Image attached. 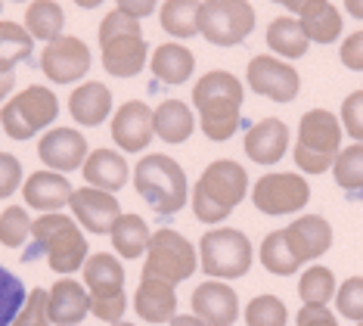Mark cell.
Returning a JSON list of instances; mask_svg holds the SVG:
<instances>
[{
  "label": "cell",
  "mask_w": 363,
  "mask_h": 326,
  "mask_svg": "<svg viewBox=\"0 0 363 326\" xmlns=\"http://www.w3.org/2000/svg\"><path fill=\"white\" fill-rule=\"evenodd\" d=\"M109 134L115 146L121 153H146V146L155 137V121H152V106L143 99H128L112 112Z\"/></svg>",
  "instance_id": "14"
},
{
  "label": "cell",
  "mask_w": 363,
  "mask_h": 326,
  "mask_svg": "<svg viewBox=\"0 0 363 326\" xmlns=\"http://www.w3.org/2000/svg\"><path fill=\"white\" fill-rule=\"evenodd\" d=\"M357 326H363V320H360V323H357Z\"/></svg>",
  "instance_id": "56"
},
{
  "label": "cell",
  "mask_w": 363,
  "mask_h": 326,
  "mask_svg": "<svg viewBox=\"0 0 363 326\" xmlns=\"http://www.w3.org/2000/svg\"><path fill=\"white\" fill-rule=\"evenodd\" d=\"M333 178L345 193H354V196L363 193V143H351L335 156Z\"/></svg>",
  "instance_id": "36"
},
{
  "label": "cell",
  "mask_w": 363,
  "mask_h": 326,
  "mask_svg": "<svg viewBox=\"0 0 363 326\" xmlns=\"http://www.w3.org/2000/svg\"><path fill=\"white\" fill-rule=\"evenodd\" d=\"M335 292H338L335 273L323 264L308 267V271L298 277V295H301V302L311 305V308H326L335 298Z\"/></svg>",
  "instance_id": "34"
},
{
  "label": "cell",
  "mask_w": 363,
  "mask_h": 326,
  "mask_svg": "<svg viewBox=\"0 0 363 326\" xmlns=\"http://www.w3.org/2000/svg\"><path fill=\"white\" fill-rule=\"evenodd\" d=\"M31 217L22 205H6L0 212V246L6 249H22L31 239Z\"/></svg>",
  "instance_id": "37"
},
{
  "label": "cell",
  "mask_w": 363,
  "mask_h": 326,
  "mask_svg": "<svg viewBox=\"0 0 363 326\" xmlns=\"http://www.w3.org/2000/svg\"><path fill=\"white\" fill-rule=\"evenodd\" d=\"M245 85L258 97L270 99V103H292L301 90V75L286 60H277L270 53H258L245 65Z\"/></svg>",
  "instance_id": "12"
},
{
  "label": "cell",
  "mask_w": 363,
  "mask_h": 326,
  "mask_svg": "<svg viewBox=\"0 0 363 326\" xmlns=\"http://www.w3.org/2000/svg\"><path fill=\"white\" fill-rule=\"evenodd\" d=\"M193 314L205 326H233L239 320V295L224 280H205L193 289Z\"/></svg>",
  "instance_id": "17"
},
{
  "label": "cell",
  "mask_w": 363,
  "mask_h": 326,
  "mask_svg": "<svg viewBox=\"0 0 363 326\" xmlns=\"http://www.w3.org/2000/svg\"><path fill=\"white\" fill-rule=\"evenodd\" d=\"M134 311L146 323H171L177 317V292L171 283L143 277L134 292Z\"/></svg>",
  "instance_id": "24"
},
{
  "label": "cell",
  "mask_w": 363,
  "mask_h": 326,
  "mask_svg": "<svg viewBox=\"0 0 363 326\" xmlns=\"http://www.w3.org/2000/svg\"><path fill=\"white\" fill-rule=\"evenodd\" d=\"M60 115V99L47 85H28L22 87L10 103L0 109V128L13 140H31L35 134L47 131Z\"/></svg>",
  "instance_id": "8"
},
{
  "label": "cell",
  "mask_w": 363,
  "mask_h": 326,
  "mask_svg": "<svg viewBox=\"0 0 363 326\" xmlns=\"http://www.w3.org/2000/svg\"><path fill=\"white\" fill-rule=\"evenodd\" d=\"M342 119L329 109H308L298 121V140H295V165L304 174H323L333 168L335 156L342 153Z\"/></svg>",
  "instance_id": "6"
},
{
  "label": "cell",
  "mask_w": 363,
  "mask_h": 326,
  "mask_svg": "<svg viewBox=\"0 0 363 326\" xmlns=\"http://www.w3.org/2000/svg\"><path fill=\"white\" fill-rule=\"evenodd\" d=\"M289 308L277 295H255L245 305V326H286Z\"/></svg>",
  "instance_id": "39"
},
{
  "label": "cell",
  "mask_w": 363,
  "mask_h": 326,
  "mask_svg": "<svg viewBox=\"0 0 363 326\" xmlns=\"http://www.w3.org/2000/svg\"><path fill=\"white\" fill-rule=\"evenodd\" d=\"M245 156L255 165H277L289 153V124L283 119H261L245 131Z\"/></svg>",
  "instance_id": "19"
},
{
  "label": "cell",
  "mask_w": 363,
  "mask_h": 326,
  "mask_svg": "<svg viewBox=\"0 0 363 326\" xmlns=\"http://www.w3.org/2000/svg\"><path fill=\"white\" fill-rule=\"evenodd\" d=\"M115 10L130 16V19H137V22H143L146 16H152L159 10V0H115Z\"/></svg>",
  "instance_id": "46"
},
{
  "label": "cell",
  "mask_w": 363,
  "mask_h": 326,
  "mask_svg": "<svg viewBox=\"0 0 363 326\" xmlns=\"http://www.w3.org/2000/svg\"><path fill=\"white\" fill-rule=\"evenodd\" d=\"M249 193V174L236 158H214L189 190V205L202 224H220Z\"/></svg>",
  "instance_id": "3"
},
{
  "label": "cell",
  "mask_w": 363,
  "mask_h": 326,
  "mask_svg": "<svg viewBox=\"0 0 363 326\" xmlns=\"http://www.w3.org/2000/svg\"><path fill=\"white\" fill-rule=\"evenodd\" d=\"M130 180H134L137 196L146 199V205L162 217L177 214L189 202L186 171L180 168L177 158H171L164 153H146L134 165Z\"/></svg>",
  "instance_id": "4"
},
{
  "label": "cell",
  "mask_w": 363,
  "mask_h": 326,
  "mask_svg": "<svg viewBox=\"0 0 363 326\" xmlns=\"http://www.w3.org/2000/svg\"><path fill=\"white\" fill-rule=\"evenodd\" d=\"M0 10H4V0H0Z\"/></svg>",
  "instance_id": "53"
},
{
  "label": "cell",
  "mask_w": 363,
  "mask_h": 326,
  "mask_svg": "<svg viewBox=\"0 0 363 326\" xmlns=\"http://www.w3.org/2000/svg\"><path fill=\"white\" fill-rule=\"evenodd\" d=\"M320 4H326V0H279V6H286L289 13H295L301 19V16H308L311 10H317Z\"/></svg>",
  "instance_id": "47"
},
{
  "label": "cell",
  "mask_w": 363,
  "mask_h": 326,
  "mask_svg": "<svg viewBox=\"0 0 363 326\" xmlns=\"http://www.w3.org/2000/svg\"><path fill=\"white\" fill-rule=\"evenodd\" d=\"M96 40H100V63L112 78H137L146 69L150 47L143 38V25L137 19L118 10L106 13Z\"/></svg>",
  "instance_id": "5"
},
{
  "label": "cell",
  "mask_w": 363,
  "mask_h": 326,
  "mask_svg": "<svg viewBox=\"0 0 363 326\" xmlns=\"http://www.w3.org/2000/svg\"><path fill=\"white\" fill-rule=\"evenodd\" d=\"M150 69L152 75L162 81V85H186L196 72V56L193 50H186L177 40H168V44H159L150 53Z\"/></svg>",
  "instance_id": "26"
},
{
  "label": "cell",
  "mask_w": 363,
  "mask_h": 326,
  "mask_svg": "<svg viewBox=\"0 0 363 326\" xmlns=\"http://www.w3.org/2000/svg\"><path fill=\"white\" fill-rule=\"evenodd\" d=\"M295 323L298 326H338L335 314L329 311V308H311V305L301 308L298 317H295Z\"/></svg>",
  "instance_id": "45"
},
{
  "label": "cell",
  "mask_w": 363,
  "mask_h": 326,
  "mask_svg": "<svg viewBox=\"0 0 363 326\" xmlns=\"http://www.w3.org/2000/svg\"><path fill=\"white\" fill-rule=\"evenodd\" d=\"M258 258H261L264 271H270L274 277H292V273L301 267V258L295 255L292 246H289L286 230L267 233L261 242V249H258Z\"/></svg>",
  "instance_id": "32"
},
{
  "label": "cell",
  "mask_w": 363,
  "mask_h": 326,
  "mask_svg": "<svg viewBox=\"0 0 363 326\" xmlns=\"http://www.w3.org/2000/svg\"><path fill=\"white\" fill-rule=\"evenodd\" d=\"M168 326H205V323L196 314H177V317H171Z\"/></svg>",
  "instance_id": "49"
},
{
  "label": "cell",
  "mask_w": 363,
  "mask_h": 326,
  "mask_svg": "<svg viewBox=\"0 0 363 326\" xmlns=\"http://www.w3.org/2000/svg\"><path fill=\"white\" fill-rule=\"evenodd\" d=\"M255 19L249 0H202L199 35L214 47H236L255 31Z\"/></svg>",
  "instance_id": "10"
},
{
  "label": "cell",
  "mask_w": 363,
  "mask_h": 326,
  "mask_svg": "<svg viewBox=\"0 0 363 326\" xmlns=\"http://www.w3.org/2000/svg\"><path fill=\"white\" fill-rule=\"evenodd\" d=\"M72 183L65 174L60 171H50V168H40L35 174H28L26 183H22V199L38 208L40 214H53V212H62L72 199Z\"/></svg>",
  "instance_id": "18"
},
{
  "label": "cell",
  "mask_w": 363,
  "mask_h": 326,
  "mask_svg": "<svg viewBox=\"0 0 363 326\" xmlns=\"http://www.w3.org/2000/svg\"><path fill=\"white\" fill-rule=\"evenodd\" d=\"M38 255L47 258L53 273H75L84 267V261L90 258L87 249V237L84 230L78 227L75 217L53 212V214H40L35 224H31V246L22 261H35Z\"/></svg>",
  "instance_id": "2"
},
{
  "label": "cell",
  "mask_w": 363,
  "mask_h": 326,
  "mask_svg": "<svg viewBox=\"0 0 363 326\" xmlns=\"http://www.w3.org/2000/svg\"><path fill=\"white\" fill-rule=\"evenodd\" d=\"M16 87V75L13 72H0V103H6V97L13 94Z\"/></svg>",
  "instance_id": "48"
},
{
  "label": "cell",
  "mask_w": 363,
  "mask_h": 326,
  "mask_svg": "<svg viewBox=\"0 0 363 326\" xmlns=\"http://www.w3.org/2000/svg\"><path fill=\"white\" fill-rule=\"evenodd\" d=\"M345 10H348V16L363 22V0H345Z\"/></svg>",
  "instance_id": "50"
},
{
  "label": "cell",
  "mask_w": 363,
  "mask_h": 326,
  "mask_svg": "<svg viewBox=\"0 0 363 326\" xmlns=\"http://www.w3.org/2000/svg\"><path fill=\"white\" fill-rule=\"evenodd\" d=\"M242 81L233 72L211 69L193 87V103L199 112V128L214 143H227L242 124Z\"/></svg>",
  "instance_id": "1"
},
{
  "label": "cell",
  "mask_w": 363,
  "mask_h": 326,
  "mask_svg": "<svg viewBox=\"0 0 363 326\" xmlns=\"http://www.w3.org/2000/svg\"><path fill=\"white\" fill-rule=\"evenodd\" d=\"M338 119H342V128L354 137V143H363V90H354L345 97Z\"/></svg>",
  "instance_id": "42"
},
{
  "label": "cell",
  "mask_w": 363,
  "mask_h": 326,
  "mask_svg": "<svg viewBox=\"0 0 363 326\" xmlns=\"http://www.w3.org/2000/svg\"><path fill=\"white\" fill-rule=\"evenodd\" d=\"M255 249L249 237L236 227L205 230L199 239V267L214 280H239L252 271Z\"/></svg>",
  "instance_id": "7"
},
{
  "label": "cell",
  "mask_w": 363,
  "mask_h": 326,
  "mask_svg": "<svg viewBox=\"0 0 363 326\" xmlns=\"http://www.w3.org/2000/svg\"><path fill=\"white\" fill-rule=\"evenodd\" d=\"M252 202L261 214H270V217L295 214L311 202V183L295 171L264 174L252 187Z\"/></svg>",
  "instance_id": "11"
},
{
  "label": "cell",
  "mask_w": 363,
  "mask_h": 326,
  "mask_svg": "<svg viewBox=\"0 0 363 326\" xmlns=\"http://www.w3.org/2000/svg\"><path fill=\"white\" fill-rule=\"evenodd\" d=\"M298 22H301L308 40H313V44H333V40L342 38V13H338L329 0L320 4L317 10H311L308 16H301Z\"/></svg>",
  "instance_id": "35"
},
{
  "label": "cell",
  "mask_w": 363,
  "mask_h": 326,
  "mask_svg": "<svg viewBox=\"0 0 363 326\" xmlns=\"http://www.w3.org/2000/svg\"><path fill=\"white\" fill-rule=\"evenodd\" d=\"M152 121H155V137H162L171 146L186 143L196 131V115L184 99H162L152 109Z\"/></svg>",
  "instance_id": "27"
},
{
  "label": "cell",
  "mask_w": 363,
  "mask_h": 326,
  "mask_svg": "<svg viewBox=\"0 0 363 326\" xmlns=\"http://www.w3.org/2000/svg\"><path fill=\"white\" fill-rule=\"evenodd\" d=\"M72 4H78L81 10H96V6H103L106 0H72Z\"/></svg>",
  "instance_id": "51"
},
{
  "label": "cell",
  "mask_w": 363,
  "mask_h": 326,
  "mask_svg": "<svg viewBox=\"0 0 363 326\" xmlns=\"http://www.w3.org/2000/svg\"><path fill=\"white\" fill-rule=\"evenodd\" d=\"M335 308L348 320H363V277H348L335 292Z\"/></svg>",
  "instance_id": "41"
},
{
  "label": "cell",
  "mask_w": 363,
  "mask_h": 326,
  "mask_svg": "<svg viewBox=\"0 0 363 326\" xmlns=\"http://www.w3.org/2000/svg\"><path fill=\"white\" fill-rule=\"evenodd\" d=\"M196 246L189 242L184 233L171 230V227H159L152 230L150 249H146V264H143V277L152 280H164L171 286L189 280L196 273Z\"/></svg>",
  "instance_id": "9"
},
{
  "label": "cell",
  "mask_w": 363,
  "mask_h": 326,
  "mask_svg": "<svg viewBox=\"0 0 363 326\" xmlns=\"http://www.w3.org/2000/svg\"><path fill=\"white\" fill-rule=\"evenodd\" d=\"M90 156L87 137L78 128H50L44 137L38 140V158L50 171L69 174L81 168Z\"/></svg>",
  "instance_id": "15"
},
{
  "label": "cell",
  "mask_w": 363,
  "mask_h": 326,
  "mask_svg": "<svg viewBox=\"0 0 363 326\" xmlns=\"http://www.w3.org/2000/svg\"><path fill=\"white\" fill-rule=\"evenodd\" d=\"M22 187V162L13 153H0V199H10Z\"/></svg>",
  "instance_id": "43"
},
{
  "label": "cell",
  "mask_w": 363,
  "mask_h": 326,
  "mask_svg": "<svg viewBox=\"0 0 363 326\" xmlns=\"http://www.w3.org/2000/svg\"><path fill=\"white\" fill-rule=\"evenodd\" d=\"M90 65H94L90 47L75 35H62L40 50V72L53 85H75V81L87 78Z\"/></svg>",
  "instance_id": "13"
},
{
  "label": "cell",
  "mask_w": 363,
  "mask_h": 326,
  "mask_svg": "<svg viewBox=\"0 0 363 326\" xmlns=\"http://www.w3.org/2000/svg\"><path fill=\"white\" fill-rule=\"evenodd\" d=\"M13 4H22V0H13Z\"/></svg>",
  "instance_id": "55"
},
{
  "label": "cell",
  "mask_w": 363,
  "mask_h": 326,
  "mask_svg": "<svg viewBox=\"0 0 363 326\" xmlns=\"http://www.w3.org/2000/svg\"><path fill=\"white\" fill-rule=\"evenodd\" d=\"M283 230H286L289 246L301 258V264L313 261V258L326 255L329 249H333V227H329V221L320 214H301Z\"/></svg>",
  "instance_id": "21"
},
{
  "label": "cell",
  "mask_w": 363,
  "mask_h": 326,
  "mask_svg": "<svg viewBox=\"0 0 363 326\" xmlns=\"http://www.w3.org/2000/svg\"><path fill=\"white\" fill-rule=\"evenodd\" d=\"M87 187L106 190V193H118L121 187L130 180V165L125 153H115V149H90L87 162L81 165Z\"/></svg>",
  "instance_id": "22"
},
{
  "label": "cell",
  "mask_w": 363,
  "mask_h": 326,
  "mask_svg": "<svg viewBox=\"0 0 363 326\" xmlns=\"http://www.w3.org/2000/svg\"><path fill=\"white\" fill-rule=\"evenodd\" d=\"M35 50V38L26 25L0 19V72H13L19 63H26Z\"/></svg>",
  "instance_id": "33"
},
{
  "label": "cell",
  "mask_w": 363,
  "mask_h": 326,
  "mask_svg": "<svg viewBox=\"0 0 363 326\" xmlns=\"http://www.w3.org/2000/svg\"><path fill=\"white\" fill-rule=\"evenodd\" d=\"M199 6L202 0H164L159 6V22L171 38H196L199 35Z\"/></svg>",
  "instance_id": "31"
},
{
  "label": "cell",
  "mask_w": 363,
  "mask_h": 326,
  "mask_svg": "<svg viewBox=\"0 0 363 326\" xmlns=\"http://www.w3.org/2000/svg\"><path fill=\"white\" fill-rule=\"evenodd\" d=\"M125 267L118 255L112 252H94L81 267V283L87 286L90 298H106V295H121L125 292Z\"/></svg>",
  "instance_id": "23"
},
{
  "label": "cell",
  "mask_w": 363,
  "mask_h": 326,
  "mask_svg": "<svg viewBox=\"0 0 363 326\" xmlns=\"http://www.w3.org/2000/svg\"><path fill=\"white\" fill-rule=\"evenodd\" d=\"M270 4H279V0H270Z\"/></svg>",
  "instance_id": "54"
},
{
  "label": "cell",
  "mask_w": 363,
  "mask_h": 326,
  "mask_svg": "<svg viewBox=\"0 0 363 326\" xmlns=\"http://www.w3.org/2000/svg\"><path fill=\"white\" fill-rule=\"evenodd\" d=\"M26 298H28L26 283L0 264V326H13L16 314L26 305Z\"/></svg>",
  "instance_id": "38"
},
{
  "label": "cell",
  "mask_w": 363,
  "mask_h": 326,
  "mask_svg": "<svg viewBox=\"0 0 363 326\" xmlns=\"http://www.w3.org/2000/svg\"><path fill=\"white\" fill-rule=\"evenodd\" d=\"M13 326H53L50 320V292L47 289H31L22 311L16 314Z\"/></svg>",
  "instance_id": "40"
},
{
  "label": "cell",
  "mask_w": 363,
  "mask_h": 326,
  "mask_svg": "<svg viewBox=\"0 0 363 326\" xmlns=\"http://www.w3.org/2000/svg\"><path fill=\"white\" fill-rule=\"evenodd\" d=\"M112 90L103 81H81L69 97V115L81 128H96L112 115Z\"/></svg>",
  "instance_id": "20"
},
{
  "label": "cell",
  "mask_w": 363,
  "mask_h": 326,
  "mask_svg": "<svg viewBox=\"0 0 363 326\" xmlns=\"http://www.w3.org/2000/svg\"><path fill=\"white\" fill-rule=\"evenodd\" d=\"M112 326H134V323H125V320H118V323H112Z\"/></svg>",
  "instance_id": "52"
},
{
  "label": "cell",
  "mask_w": 363,
  "mask_h": 326,
  "mask_svg": "<svg viewBox=\"0 0 363 326\" xmlns=\"http://www.w3.org/2000/svg\"><path fill=\"white\" fill-rule=\"evenodd\" d=\"M109 239H112V249L118 252L125 261H134L150 249V239H152V230L146 224V217L140 214H121L118 221L112 224L109 230Z\"/></svg>",
  "instance_id": "28"
},
{
  "label": "cell",
  "mask_w": 363,
  "mask_h": 326,
  "mask_svg": "<svg viewBox=\"0 0 363 326\" xmlns=\"http://www.w3.org/2000/svg\"><path fill=\"white\" fill-rule=\"evenodd\" d=\"M90 314V292L84 283L62 277L50 286V320L56 326H78Z\"/></svg>",
  "instance_id": "25"
},
{
  "label": "cell",
  "mask_w": 363,
  "mask_h": 326,
  "mask_svg": "<svg viewBox=\"0 0 363 326\" xmlns=\"http://www.w3.org/2000/svg\"><path fill=\"white\" fill-rule=\"evenodd\" d=\"M264 38H267V47L283 56V60H301L311 47L301 22L295 16H277V19H270Z\"/></svg>",
  "instance_id": "29"
},
{
  "label": "cell",
  "mask_w": 363,
  "mask_h": 326,
  "mask_svg": "<svg viewBox=\"0 0 363 326\" xmlns=\"http://www.w3.org/2000/svg\"><path fill=\"white\" fill-rule=\"evenodd\" d=\"M26 28L35 40H50L62 38V28H65V10L56 0H31L26 6Z\"/></svg>",
  "instance_id": "30"
},
{
  "label": "cell",
  "mask_w": 363,
  "mask_h": 326,
  "mask_svg": "<svg viewBox=\"0 0 363 326\" xmlns=\"http://www.w3.org/2000/svg\"><path fill=\"white\" fill-rule=\"evenodd\" d=\"M338 60H342L345 69L351 72H363V28L354 31L342 40V50H338Z\"/></svg>",
  "instance_id": "44"
},
{
  "label": "cell",
  "mask_w": 363,
  "mask_h": 326,
  "mask_svg": "<svg viewBox=\"0 0 363 326\" xmlns=\"http://www.w3.org/2000/svg\"><path fill=\"white\" fill-rule=\"evenodd\" d=\"M69 208H72V217L78 221V227L87 233H96V237L109 233L112 224L121 217V205L115 193H106V190H96V187L75 190L69 199Z\"/></svg>",
  "instance_id": "16"
}]
</instances>
